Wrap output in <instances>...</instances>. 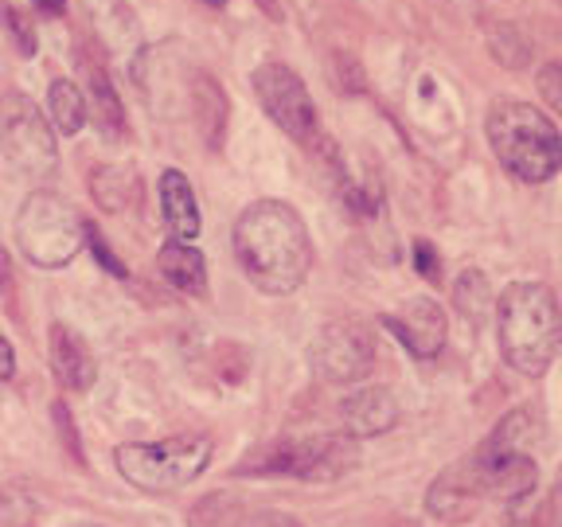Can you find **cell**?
Returning a JSON list of instances; mask_svg holds the SVG:
<instances>
[{
    "label": "cell",
    "mask_w": 562,
    "mask_h": 527,
    "mask_svg": "<svg viewBox=\"0 0 562 527\" xmlns=\"http://www.w3.org/2000/svg\"><path fill=\"white\" fill-rule=\"evenodd\" d=\"M235 258L255 290L285 298L313 270V238L293 203L255 200L235 220Z\"/></svg>",
    "instance_id": "1"
},
{
    "label": "cell",
    "mask_w": 562,
    "mask_h": 527,
    "mask_svg": "<svg viewBox=\"0 0 562 527\" xmlns=\"http://www.w3.org/2000/svg\"><path fill=\"white\" fill-rule=\"evenodd\" d=\"M496 340L512 371L527 379L547 375L562 351V313L559 298L543 281H512L496 298Z\"/></svg>",
    "instance_id": "2"
},
{
    "label": "cell",
    "mask_w": 562,
    "mask_h": 527,
    "mask_svg": "<svg viewBox=\"0 0 562 527\" xmlns=\"http://www.w3.org/2000/svg\"><path fill=\"white\" fill-rule=\"evenodd\" d=\"M492 157L519 184H547L562 172V133L551 117L519 98H496L484 114Z\"/></svg>",
    "instance_id": "3"
},
{
    "label": "cell",
    "mask_w": 562,
    "mask_h": 527,
    "mask_svg": "<svg viewBox=\"0 0 562 527\" xmlns=\"http://www.w3.org/2000/svg\"><path fill=\"white\" fill-rule=\"evenodd\" d=\"M215 441L207 434H172L160 441H125L114 449V466L140 492L188 489L207 473Z\"/></svg>",
    "instance_id": "4"
},
{
    "label": "cell",
    "mask_w": 562,
    "mask_h": 527,
    "mask_svg": "<svg viewBox=\"0 0 562 527\" xmlns=\"http://www.w3.org/2000/svg\"><path fill=\"white\" fill-rule=\"evenodd\" d=\"M360 466V441L351 434H290L243 461L238 473L293 476V481H340Z\"/></svg>",
    "instance_id": "5"
},
{
    "label": "cell",
    "mask_w": 562,
    "mask_h": 527,
    "mask_svg": "<svg viewBox=\"0 0 562 527\" xmlns=\"http://www.w3.org/2000/svg\"><path fill=\"white\" fill-rule=\"evenodd\" d=\"M16 250L24 262L40 270H59L70 266L75 255L87 246V223L63 195L55 192H32L16 211Z\"/></svg>",
    "instance_id": "6"
},
{
    "label": "cell",
    "mask_w": 562,
    "mask_h": 527,
    "mask_svg": "<svg viewBox=\"0 0 562 527\" xmlns=\"http://www.w3.org/2000/svg\"><path fill=\"white\" fill-rule=\"evenodd\" d=\"M0 160L20 184H44L59 165L52 122L20 90L0 94Z\"/></svg>",
    "instance_id": "7"
},
{
    "label": "cell",
    "mask_w": 562,
    "mask_h": 527,
    "mask_svg": "<svg viewBox=\"0 0 562 527\" xmlns=\"http://www.w3.org/2000/svg\"><path fill=\"white\" fill-rule=\"evenodd\" d=\"M492 501H501V461L484 453L481 446L473 453L457 457L446 466L426 489V512L438 524H469L476 519Z\"/></svg>",
    "instance_id": "8"
},
{
    "label": "cell",
    "mask_w": 562,
    "mask_h": 527,
    "mask_svg": "<svg viewBox=\"0 0 562 527\" xmlns=\"http://www.w3.org/2000/svg\"><path fill=\"white\" fill-rule=\"evenodd\" d=\"M250 87H255L258 102H262V110L270 114V122L278 125L285 137H293L297 145H305V149H313L316 141L325 137V133H321L316 102L308 98L305 82H301V75L293 67H285V63H278V59L258 63L255 75H250Z\"/></svg>",
    "instance_id": "9"
},
{
    "label": "cell",
    "mask_w": 562,
    "mask_h": 527,
    "mask_svg": "<svg viewBox=\"0 0 562 527\" xmlns=\"http://www.w3.org/2000/svg\"><path fill=\"white\" fill-rule=\"evenodd\" d=\"M308 363H313L316 379H325L333 386L363 383L379 363L375 333L363 321H333L316 333L313 348H308Z\"/></svg>",
    "instance_id": "10"
},
{
    "label": "cell",
    "mask_w": 562,
    "mask_h": 527,
    "mask_svg": "<svg viewBox=\"0 0 562 527\" xmlns=\"http://www.w3.org/2000/svg\"><path fill=\"white\" fill-rule=\"evenodd\" d=\"M383 325L395 333V340L403 344L411 356L418 360H434L441 348H446L449 336V321L446 309L438 305L434 298H411L398 305V313H386Z\"/></svg>",
    "instance_id": "11"
},
{
    "label": "cell",
    "mask_w": 562,
    "mask_h": 527,
    "mask_svg": "<svg viewBox=\"0 0 562 527\" xmlns=\"http://www.w3.org/2000/svg\"><path fill=\"white\" fill-rule=\"evenodd\" d=\"M344 434H351L356 441L363 438H383L398 426L403 406H398L395 391L383 383H360L356 391H348L340 403Z\"/></svg>",
    "instance_id": "12"
},
{
    "label": "cell",
    "mask_w": 562,
    "mask_h": 527,
    "mask_svg": "<svg viewBox=\"0 0 562 527\" xmlns=\"http://www.w3.org/2000/svg\"><path fill=\"white\" fill-rule=\"evenodd\" d=\"M47 356H52V371H55V383L63 391H90L98 379V363H94V351L90 344L82 340L75 328L67 325H52V336H47Z\"/></svg>",
    "instance_id": "13"
},
{
    "label": "cell",
    "mask_w": 562,
    "mask_h": 527,
    "mask_svg": "<svg viewBox=\"0 0 562 527\" xmlns=\"http://www.w3.org/2000/svg\"><path fill=\"white\" fill-rule=\"evenodd\" d=\"M160 195V215H165V227L172 231V238L180 243H192L200 235V200L192 192V180H188L180 168H165L157 180Z\"/></svg>",
    "instance_id": "14"
},
{
    "label": "cell",
    "mask_w": 562,
    "mask_h": 527,
    "mask_svg": "<svg viewBox=\"0 0 562 527\" xmlns=\"http://www.w3.org/2000/svg\"><path fill=\"white\" fill-rule=\"evenodd\" d=\"M157 270L176 293H188V298H203L207 293V262H203V255L192 243L168 238L157 250Z\"/></svg>",
    "instance_id": "15"
},
{
    "label": "cell",
    "mask_w": 562,
    "mask_h": 527,
    "mask_svg": "<svg viewBox=\"0 0 562 527\" xmlns=\"http://www.w3.org/2000/svg\"><path fill=\"white\" fill-rule=\"evenodd\" d=\"M90 195L102 211L122 215L140 208V176L133 165H98L90 172Z\"/></svg>",
    "instance_id": "16"
},
{
    "label": "cell",
    "mask_w": 562,
    "mask_h": 527,
    "mask_svg": "<svg viewBox=\"0 0 562 527\" xmlns=\"http://www.w3.org/2000/svg\"><path fill=\"white\" fill-rule=\"evenodd\" d=\"M94 114V130L105 141H122L125 137V110L122 98H117L114 82L105 75L102 63H90L87 67V117Z\"/></svg>",
    "instance_id": "17"
},
{
    "label": "cell",
    "mask_w": 562,
    "mask_h": 527,
    "mask_svg": "<svg viewBox=\"0 0 562 527\" xmlns=\"http://www.w3.org/2000/svg\"><path fill=\"white\" fill-rule=\"evenodd\" d=\"M47 114H52V130L63 137H75V133L87 125V94H82L75 82L55 79L47 90Z\"/></svg>",
    "instance_id": "18"
},
{
    "label": "cell",
    "mask_w": 562,
    "mask_h": 527,
    "mask_svg": "<svg viewBox=\"0 0 562 527\" xmlns=\"http://www.w3.org/2000/svg\"><path fill=\"white\" fill-rule=\"evenodd\" d=\"M192 105H195V122H200L203 137H207L211 149L223 145V117H227V98H223V87L211 75H200L192 90Z\"/></svg>",
    "instance_id": "19"
},
{
    "label": "cell",
    "mask_w": 562,
    "mask_h": 527,
    "mask_svg": "<svg viewBox=\"0 0 562 527\" xmlns=\"http://www.w3.org/2000/svg\"><path fill=\"white\" fill-rule=\"evenodd\" d=\"M453 305L461 309V316H465L469 325H481L484 316L496 309V298H492V285L488 278H484L481 270H465L461 278L453 281Z\"/></svg>",
    "instance_id": "20"
},
{
    "label": "cell",
    "mask_w": 562,
    "mask_h": 527,
    "mask_svg": "<svg viewBox=\"0 0 562 527\" xmlns=\"http://www.w3.org/2000/svg\"><path fill=\"white\" fill-rule=\"evenodd\" d=\"M0 27L12 35V44H16L20 55H35V32L32 24H27V16L20 9H12V4H0Z\"/></svg>",
    "instance_id": "21"
},
{
    "label": "cell",
    "mask_w": 562,
    "mask_h": 527,
    "mask_svg": "<svg viewBox=\"0 0 562 527\" xmlns=\"http://www.w3.org/2000/svg\"><path fill=\"white\" fill-rule=\"evenodd\" d=\"M539 94L551 105L554 114H562V59H551L539 70Z\"/></svg>",
    "instance_id": "22"
},
{
    "label": "cell",
    "mask_w": 562,
    "mask_h": 527,
    "mask_svg": "<svg viewBox=\"0 0 562 527\" xmlns=\"http://www.w3.org/2000/svg\"><path fill=\"white\" fill-rule=\"evenodd\" d=\"M414 270H418L426 281L441 278V258H438V250H434V243H426V238L414 243Z\"/></svg>",
    "instance_id": "23"
},
{
    "label": "cell",
    "mask_w": 562,
    "mask_h": 527,
    "mask_svg": "<svg viewBox=\"0 0 562 527\" xmlns=\"http://www.w3.org/2000/svg\"><path fill=\"white\" fill-rule=\"evenodd\" d=\"M87 246H90V250H94V255H98V262H102V266H105V270L114 273V278H130V270H125V266H122V262H117V258H114V255H110V246H105V238H102V235H98V231H94V227H87Z\"/></svg>",
    "instance_id": "24"
},
{
    "label": "cell",
    "mask_w": 562,
    "mask_h": 527,
    "mask_svg": "<svg viewBox=\"0 0 562 527\" xmlns=\"http://www.w3.org/2000/svg\"><path fill=\"white\" fill-rule=\"evenodd\" d=\"M246 527H301V524L293 516H281V512H258V516H250Z\"/></svg>",
    "instance_id": "25"
},
{
    "label": "cell",
    "mask_w": 562,
    "mask_h": 527,
    "mask_svg": "<svg viewBox=\"0 0 562 527\" xmlns=\"http://www.w3.org/2000/svg\"><path fill=\"white\" fill-rule=\"evenodd\" d=\"M12 371H16V351H12V344L0 336V383L12 379Z\"/></svg>",
    "instance_id": "26"
},
{
    "label": "cell",
    "mask_w": 562,
    "mask_h": 527,
    "mask_svg": "<svg viewBox=\"0 0 562 527\" xmlns=\"http://www.w3.org/2000/svg\"><path fill=\"white\" fill-rule=\"evenodd\" d=\"M32 4L44 12V16H59V12L67 9V0H32Z\"/></svg>",
    "instance_id": "27"
},
{
    "label": "cell",
    "mask_w": 562,
    "mask_h": 527,
    "mask_svg": "<svg viewBox=\"0 0 562 527\" xmlns=\"http://www.w3.org/2000/svg\"><path fill=\"white\" fill-rule=\"evenodd\" d=\"M554 516H559V527H562V469H559V481H554Z\"/></svg>",
    "instance_id": "28"
},
{
    "label": "cell",
    "mask_w": 562,
    "mask_h": 527,
    "mask_svg": "<svg viewBox=\"0 0 562 527\" xmlns=\"http://www.w3.org/2000/svg\"><path fill=\"white\" fill-rule=\"evenodd\" d=\"M200 4H207V9H223L227 0H200Z\"/></svg>",
    "instance_id": "29"
},
{
    "label": "cell",
    "mask_w": 562,
    "mask_h": 527,
    "mask_svg": "<svg viewBox=\"0 0 562 527\" xmlns=\"http://www.w3.org/2000/svg\"><path fill=\"white\" fill-rule=\"evenodd\" d=\"M0 290H4V262H0Z\"/></svg>",
    "instance_id": "30"
},
{
    "label": "cell",
    "mask_w": 562,
    "mask_h": 527,
    "mask_svg": "<svg viewBox=\"0 0 562 527\" xmlns=\"http://www.w3.org/2000/svg\"><path fill=\"white\" fill-rule=\"evenodd\" d=\"M559 4H562V0H559Z\"/></svg>",
    "instance_id": "31"
}]
</instances>
